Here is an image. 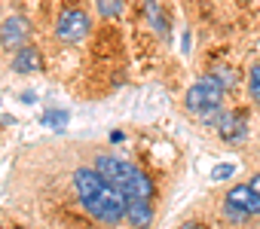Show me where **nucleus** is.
<instances>
[{
	"label": "nucleus",
	"mask_w": 260,
	"mask_h": 229,
	"mask_svg": "<svg viewBox=\"0 0 260 229\" xmlns=\"http://www.w3.org/2000/svg\"><path fill=\"white\" fill-rule=\"evenodd\" d=\"M28 37H31V25H28L25 16H10L0 25V46L4 49L19 52L22 46H28Z\"/></svg>",
	"instance_id": "obj_5"
},
{
	"label": "nucleus",
	"mask_w": 260,
	"mask_h": 229,
	"mask_svg": "<svg viewBox=\"0 0 260 229\" xmlns=\"http://www.w3.org/2000/svg\"><path fill=\"white\" fill-rule=\"evenodd\" d=\"M74 189H77L83 208L95 220H101L107 226H116L119 220H125V196L116 193L95 168H77L74 171Z\"/></svg>",
	"instance_id": "obj_1"
},
{
	"label": "nucleus",
	"mask_w": 260,
	"mask_h": 229,
	"mask_svg": "<svg viewBox=\"0 0 260 229\" xmlns=\"http://www.w3.org/2000/svg\"><path fill=\"white\" fill-rule=\"evenodd\" d=\"M125 220L132 223L135 229H144L153 223V205L150 199H132V202H125Z\"/></svg>",
	"instance_id": "obj_7"
},
{
	"label": "nucleus",
	"mask_w": 260,
	"mask_h": 229,
	"mask_svg": "<svg viewBox=\"0 0 260 229\" xmlns=\"http://www.w3.org/2000/svg\"><path fill=\"white\" fill-rule=\"evenodd\" d=\"M178 229H199L196 223H184V226H178Z\"/></svg>",
	"instance_id": "obj_18"
},
{
	"label": "nucleus",
	"mask_w": 260,
	"mask_h": 229,
	"mask_svg": "<svg viewBox=\"0 0 260 229\" xmlns=\"http://www.w3.org/2000/svg\"><path fill=\"white\" fill-rule=\"evenodd\" d=\"M95 171H98L116 193H122L125 202H132V199H153V183H150V177H147L141 168L128 165V162H122V159H116V156H98Z\"/></svg>",
	"instance_id": "obj_2"
},
{
	"label": "nucleus",
	"mask_w": 260,
	"mask_h": 229,
	"mask_svg": "<svg viewBox=\"0 0 260 229\" xmlns=\"http://www.w3.org/2000/svg\"><path fill=\"white\" fill-rule=\"evenodd\" d=\"M214 132H217L226 144H236V141H242V138L248 135V126H245V120L239 117V113L220 110L217 117H214Z\"/></svg>",
	"instance_id": "obj_6"
},
{
	"label": "nucleus",
	"mask_w": 260,
	"mask_h": 229,
	"mask_svg": "<svg viewBox=\"0 0 260 229\" xmlns=\"http://www.w3.org/2000/svg\"><path fill=\"white\" fill-rule=\"evenodd\" d=\"M147 19L153 22V28H156L159 34H166V31H169V19H162V10H159L156 0H147Z\"/></svg>",
	"instance_id": "obj_12"
},
{
	"label": "nucleus",
	"mask_w": 260,
	"mask_h": 229,
	"mask_svg": "<svg viewBox=\"0 0 260 229\" xmlns=\"http://www.w3.org/2000/svg\"><path fill=\"white\" fill-rule=\"evenodd\" d=\"M248 186H251V189H254V193H257V196H260V174H254V177H251V183H248Z\"/></svg>",
	"instance_id": "obj_17"
},
{
	"label": "nucleus",
	"mask_w": 260,
	"mask_h": 229,
	"mask_svg": "<svg viewBox=\"0 0 260 229\" xmlns=\"http://www.w3.org/2000/svg\"><path fill=\"white\" fill-rule=\"evenodd\" d=\"M40 67H43V58H40V49H34V46H22L13 58L16 73H37Z\"/></svg>",
	"instance_id": "obj_9"
},
{
	"label": "nucleus",
	"mask_w": 260,
	"mask_h": 229,
	"mask_svg": "<svg viewBox=\"0 0 260 229\" xmlns=\"http://www.w3.org/2000/svg\"><path fill=\"white\" fill-rule=\"evenodd\" d=\"M223 214H226V220H233V223H245L251 214L248 211H242L239 205H230V202H223Z\"/></svg>",
	"instance_id": "obj_15"
},
{
	"label": "nucleus",
	"mask_w": 260,
	"mask_h": 229,
	"mask_svg": "<svg viewBox=\"0 0 260 229\" xmlns=\"http://www.w3.org/2000/svg\"><path fill=\"white\" fill-rule=\"evenodd\" d=\"M248 92H251V98L260 104V64H254V67L248 70Z\"/></svg>",
	"instance_id": "obj_14"
},
{
	"label": "nucleus",
	"mask_w": 260,
	"mask_h": 229,
	"mask_svg": "<svg viewBox=\"0 0 260 229\" xmlns=\"http://www.w3.org/2000/svg\"><path fill=\"white\" fill-rule=\"evenodd\" d=\"M220 101H223V86L214 77H202L187 92V110L202 117L205 123H214V117L220 113Z\"/></svg>",
	"instance_id": "obj_3"
},
{
	"label": "nucleus",
	"mask_w": 260,
	"mask_h": 229,
	"mask_svg": "<svg viewBox=\"0 0 260 229\" xmlns=\"http://www.w3.org/2000/svg\"><path fill=\"white\" fill-rule=\"evenodd\" d=\"M40 126H46V129H52V132L64 129V126H68V110H46L43 117H40Z\"/></svg>",
	"instance_id": "obj_10"
},
{
	"label": "nucleus",
	"mask_w": 260,
	"mask_h": 229,
	"mask_svg": "<svg viewBox=\"0 0 260 229\" xmlns=\"http://www.w3.org/2000/svg\"><path fill=\"white\" fill-rule=\"evenodd\" d=\"M223 202L239 205V208H242V211H248L251 217H254V214H260V196H257L248 183H245V186H233V189L226 193V199H223Z\"/></svg>",
	"instance_id": "obj_8"
},
{
	"label": "nucleus",
	"mask_w": 260,
	"mask_h": 229,
	"mask_svg": "<svg viewBox=\"0 0 260 229\" xmlns=\"http://www.w3.org/2000/svg\"><path fill=\"white\" fill-rule=\"evenodd\" d=\"M233 165H217L214 171H211V180H226V177H233Z\"/></svg>",
	"instance_id": "obj_16"
},
{
	"label": "nucleus",
	"mask_w": 260,
	"mask_h": 229,
	"mask_svg": "<svg viewBox=\"0 0 260 229\" xmlns=\"http://www.w3.org/2000/svg\"><path fill=\"white\" fill-rule=\"evenodd\" d=\"M95 7L104 19H113V16L122 13V0H95Z\"/></svg>",
	"instance_id": "obj_13"
},
{
	"label": "nucleus",
	"mask_w": 260,
	"mask_h": 229,
	"mask_svg": "<svg viewBox=\"0 0 260 229\" xmlns=\"http://www.w3.org/2000/svg\"><path fill=\"white\" fill-rule=\"evenodd\" d=\"M89 31H92V19L83 10H64L58 16V22H55V34L64 43H80Z\"/></svg>",
	"instance_id": "obj_4"
},
{
	"label": "nucleus",
	"mask_w": 260,
	"mask_h": 229,
	"mask_svg": "<svg viewBox=\"0 0 260 229\" xmlns=\"http://www.w3.org/2000/svg\"><path fill=\"white\" fill-rule=\"evenodd\" d=\"M211 77H214V80L223 86V92H226V89H233V86H239V73H236L233 67H226V64H217Z\"/></svg>",
	"instance_id": "obj_11"
}]
</instances>
